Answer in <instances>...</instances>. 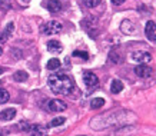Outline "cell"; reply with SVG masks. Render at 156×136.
<instances>
[{"label": "cell", "instance_id": "6da1fadb", "mask_svg": "<svg viewBox=\"0 0 156 136\" xmlns=\"http://www.w3.org/2000/svg\"><path fill=\"white\" fill-rule=\"evenodd\" d=\"M48 84L50 90L56 95H67L72 93V90L75 89V82L70 76L63 75V73H56L48 77Z\"/></svg>", "mask_w": 156, "mask_h": 136}, {"label": "cell", "instance_id": "7a4b0ae2", "mask_svg": "<svg viewBox=\"0 0 156 136\" xmlns=\"http://www.w3.org/2000/svg\"><path fill=\"white\" fill-rule=\"evenodd\" d=\"M62 23L56 22V20H52V22H48V23L43 26V33L44 34H57V33L62 32Z\"/></svg>", "mask_w": 156, "mask_h": 136}, {"label": "cell", "instance_id": "3957f363", "mask_svg": "<svg viewBox=\"0 0 156 136\" xmlns=\"http://www.w3.org/2000/svg\"><path fill=\"white\" fill-rule=\"evenodd\" d=\"M132 59L135 62H139V65H146L152 60V55L146 50H139V52L132 53Z\"/></svg>", "mask_w": 156, "mask_h": 136}, {"label": "cell", "instance_id": "277c9868", "mask_svg": "<svg viewBox=\"0 0 156 136\" xmlns=\"http://www.w3.org/2000/svg\"><path fill=\"white\" fill-rule=\"evenodd\" d=\"M135 73H136L139 77H142V79H149V77L153 75V69L147 65H137L136 67H135Z\"/></svg>", "mask_w": 156, "mask_h": 136}, {"label": "cell", "instance_id": "5b68a950", "mask_svg": "<svg viewBox=\"0 0 156 136\" xmlns=\"http://www.w3.org/2000/svg\"><path fill=\"white\" fill-rule=\"evenodd\" d=\"M48 108H49V110H52V112H63V110L67 109V105H66V102H63L60 99H53V100L49 102Z\"/></svg>", "mask_w": 156, "mask_h": 136}, {"label": "cell", "instance_id": "8992f818", "mask_svg": "<svg viewBox=\"0 0 156 136\" xmlns=\"http://www.w3.org/2000/svg\"><path fill=\"white\" fill-rule=\"evenodd\" d=\"M83 82H85V84L87 88H96L99 84L98 76L95 73H92V72H86L85 75H83Z\"/></svg>", "mask_w": 156, "mask_h": 136}, {"label": "cell", "instance_id": "52a82bcc", "mask_svg": "<svg viewBox=\"0 0 156 136\" xmlns=\"http://www.w3.org/2000/svg\"><path fill=\"white\" fill-rule=\"evenodd\" d=\"M145 33H146V38L149 39L151 42H156V24L153 20H149L146 23Z\"/></svg>", "mask_w": 156, "mask_h": 136}, {"label": "cell", "instance_id": "ba28073f", "mask_svg": "<svg viewBox=\"0 0 156 136\" xmlns=\"http://www.w3.org/2000/svg\"><path fill=\"white\" fill-rule=\"evenodd\" d=\"M29 132L32 133V136H46L48 135V127L43 126V125H32Z\"/></svg>", "mask_w": 156, "mask_h": 136}, {"label": "cell", "instance_id": "9c48e42d", "mask_svg": "<svg viewBox=\"0 0 156 136\" xmlns=\"http://www.w3.org/2000/svg\"><path fill=\"white\" fill-rule=\"evenodd\" d=\"M48 50L53 55H56V53H60L63 50V46L57 40H50V42H48Z\"/></svg>", "mask_w": 156, "mask_h": 136}, {"label": "cell", "instance_id": "30bf717a", "mask_svg": "<svg viewBox=\"0 0 156 136\" xmlns=\"http://www.w3.org/2000/svg\"><path fill=\"white\" fill-rule=\"evenodd\" d=\"M44 6H46L48 10H50L52 13H57V12L62 9V5L59 0H48V2L44 3Z\"/></svg>", "mask_w": 156, "mask_h": 136}, {"label": "cell", "instance_id": "8fae6325", "mask_svg": "<svg viewBox=\"0 0 156 136\" xmlns=\"http://www.w3.org/2000/svg\"><path fill=\"white\" fill-rule=\"evenodd\" d=\"M13 30H14V24H13V23H9L7 26H6L5 32L0 34V45H2V43H5L6 40L10 38V34L13 33Z\"/></svg>", "mask_w": 156, "mask_h": 136}, {"label": "cell", "instance_id": "7c38bea8", "mask_svg": "<svg viewBox=\"0 0 156 136\" xmlns=\"http://www.w3.org/2000/svg\"><path fill=\"white\" fill-rule=\"evenodd\" d=\"M14 116H16V110L13 108L6 109V110L0 113V120H12Z\"/></svg>", "mask_w": 156, "mask_h": 136}, {"label": "cell", "instance_id": "4fadbf2b", "mask_svg": "<svg viewBox=\"0 0 156 136\" xmlns=\"http://www.w3.org/2000/svg\"><path fill=\"white\" fill-rule=\"evenodd\" d=\"M110 90H112V93H119V92H122L123 83L119 79H115L113 82H112V84H110Z\"/></svg>", "mask_w": 156, "mask_h": 136}, {"label": "cell", "instance_id": "5bb4252c", "mask_svg": "<svg viewBox=\"0 0 156 136\" xmlns=\"http://www.w3.org/2000/svg\"><path fill=\"white\" fill-rule=\"evenodd\" d=\"M60 60L59 59H56V57H53V59H50V60L48 62V65H46V67H48L49 70H56V69H59L60 67Z\"/></svg>", "mask_w": 156, "mask_h": 136}, {"label": "cell", "instance_id": "9a60e30c", "mask_svg": "<svg viewBox=\"0 0 156 136\" xmlns=\"http://www.w3.org/2000/svg\"><path fill=\"white\" fill-rule=\"evenodd\" d=\"M105 105V99L103 98H95L92 99V102H90V108L92 109H99L102 108Z\"/></svg>", "mask_w": 156, "mask_h": 136}, {"label": "cell", "instance_id": "2e32d148", "mask_svg": "<svg viewBox=\"0 0 156 136\" xmlns=\"http://www.w3.org/2000/svg\"><path fill=\"white\" fill-rule=\"evenodd\" d=\"M27 77H29V75L24 70H19V72H16V73L13 75V79L16 80V82H24Z\"/></svg>", "mask_w": 156, "mask_h": 136}, {"label": "cell", "instance_id": "e0dca14e", "mask_svg": "<svg viewBox=\"0 0 156 136\" xmlns=\"http://www.w3.org/2000/svg\"><path fill=\"white\" fill-rule=\"evenodd\" d=\"M9 99H10L9 92L0 88V103H7V102H9Z\"/></svg>", "mask_w": 156, "mask_h": 136}, {"label": "cell", "instance_id": "ac0fdd59", "mask_svg": "<svg viewBox=\"0 0 156 136\" xmlns=\"http://www.w3.org/2000/svg\"><path fill=\"white\" fill-rule=\"evenodd\" d=\"M66 122V119H65V117H55V119H53L52 122L49 123V126L50 127H56V126H60V125H63V123Z\"/></svg>", "mask_w": 156, "mask_h": 136}, {"label": "cell", "instance_id": "d6986e66", "mask_svg": "<svg viewBox=\"0 0 156 136\" xmlns=\"http://www.w3.org/2000/svg\"><path fill=\"white\" fill-rule=\"evenodd\" d=\"M82 3L86 6V7H96L98 5H100V0H82Z\"/></svg>", "mask_w": 156, "mask_h": 136}, {"label": "cell", "instance_id": "ffe728a7", "mask_svg": "<svg viewBox=\"0 0 156 136\" xmlns=\"http://www.w3.org/2000/svg\"><path fill=\"white\" fill-rule=\"evenodd\" d=\"M73 56L75 57H82L83 60H87V59H89V55H87L86 52H80V50H75V52H73Z\"/></svg>", "mask_w": 156, "mask_h": 136}, {"label": "cell", "instance_id": "44dd1931", "mask_svg": "<svg viewBox=\"0 0 156 136\" xmlns=\"http://www.w3.org/2000/svg\"><path fill=\"white\" fill-rule=\"evenodd\" d=\"M30 126H32V125H29V123H26V122H20L19 123V127L20 129H23V131H30Z\"/></svg>", "mask_w": 156, "mask_h": 136}, {"label": "cell", "instance_id": "7402d4cb", "mask_svg": "<svg viewBox=\"0 0 156 136\" xmlns=\"http://www.w3.org/2000/svg\"><path fill=\"white\" fill-rule=\"evenodd\" d=\"M112 3L116 5V6H119V5H122V3H125V0H112Z\"/></svg>", "mask_w": 156, "mask_h": 136}, {"label": "cell", "instance_id": "603a6c76", "mask_svg": "<svg viewBox=\"0 0 156 136\" xmlns=\"http://www.w3.org/2000/svg\"><path fill=\"white\" fill-rule=\"evenodd\" d=\"M3 72H5V69H3V67H2V66H0V75H2V73H3Z\"/></svg>", "mask_w": 156, "mask_h": 136}, {"label": "cell", "instance_id": "cb8c5ba5", "mask_svg": "<svg viewBox=\"0 0 156 136\" xmlns=\"http://www.w3.org/2000/svg\"><path fill=\"white\" fill-rule=\"evenodd\" d=\"M22 2H23V3H29V2H30V0H22Z\"/></svg>", "mask_w": 156, "mask_h": 136}, {"label": "cell", "instance_id": "d4e9b609", "mask_svg": "<svg viewBox=\"0 0 156 136\" xmlns=\"http://www.w3.org/2000/svg\"><path fill=\"white\" fill-rule=\"evenodd\" d=\"M2 53H3V50H2V47H0V56H2Z\"/></svg>", "mask_w": 156, "mask_h": 136}]
</instances>
